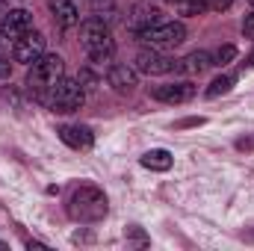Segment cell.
<instances>
[{
  "mask_svg": "<svg viewBox=\"0 0 254 251\" xmlns=\"http://www.w3.org/2000/svg\"><path fill=\"white\" fill-rule=\"evenodd\" d=\"M0 249H6V243H3V240H0Z\"/></svg>",
  "mask_w": 254,
  "mask_h": 251,
  "instance_id": "7402d4cb",
  "label": "cell"
},
{
  "mask_svg": "<svg viewBox=\"0 0 254 251\" xmlns=\"http://www.w3.org/2000/svg\"><path fill=\"white\" fill-rule=\"evenodd\" d=\"M139 163H142L145 169H151V172H169V169L175 166V157H172V151H166V148H154V151L142 154Z\"/></svg>",
  "mask_w": 254,
  "mask_h": 251,
  "instance_id": "9a60e30c",
  "label": "cell"
},
{
  "mask_svg": "<svg viewBox=\"0 0 254 251\" xmlns=\"http://www.w3.org/2000/svg\"><path fill=\"white\" fill-rule=\"evenodd\" d=\"M42 54H45V36L36 33V30H30V33H24L21 39L12 42V57H15V63L30 65V63H36Z\"/></svg>",
  "mask_w": 254,
  "mask_h": 251,
  "instance_id": "52a82bcc",
  "label": "cell"
},
{
  "mask_svg": "<svg viewBox=\"0 0 254 251\" xmlns=\"http://www.w3.org/2000/svg\"><path fill=\"white\" fill-rule=\"evenodd\" d=\"M80 45L83 51L89 54L92 63H110L113 54H116V42H113V33L110 27L101 21V18H86L80 24Z\"/></svg>",
  "mask_w": 254,
  "mask_h": 251,
  "instance_id": "7a4b0ae2",
  "label": "cell"
},
{
  "mask_svg": "<svg viewBox=\"0 0 254 251\" xmlns=\"http://www.w3.org/2000/svg\"><path fill=\"white\" fill-rule=\"evenodd\" d=\"M213 54L210 51H195L190 57H184L181 63H178V71H184V74H204L207 68H213Z\"/></svg>",
  "mask_w": 254,
  "mask_h": 251,
  "instance_id": "5bb4252c",
  "label": "cell"
},
{
  "mask_svg": "<svg viewBox=\"0 0 254 251\" xmlns=\"http://www.w3.org/2000/svg\"><path fill=\"white\" fill-rule=\"evenodd\" d=\"M234 83H237V74H222V77H216V80L207 86V98H219V95H228V92L234 89Z\"/></svg>",
  "mask_w": 254,
  "mask_h": 251,
  "instance_id": "2e32d148",
  "label": "cell"
},
{
  "mask_svg": "<svg viewBox=\"0 0 254 251\" xmlns=\"http://www.w3.org/2000/svg\"><path fill=\"white\" fill-rule=\"evenodd\" d=\"M136 71H142V74H169V71H178V63L169 60L166 54H160L157 48H151V51H139Z\"/></svg>",
  "mask_w": 254,
  "mask_h": 251,
  "instance_id": "9c48e42d",
  "label": "cell"
},
{
  "mask_svg": "<svg viewBox=\"0 0 254 251\" xmlns=\"http://www.w3.org/2000/svg\"><path fill=\"white\" fill-rule=\"evenodd\" d=\"M151 98L160 104H187L195 98V86L190 80H178V83H163L151 89Z\"/></svg>",
  "mask_w": 254,
  "mask_h": 251,
  "instance_id": "ba28073f",
  "label": "cell"
},
{
  "mask_svg": "<svg viewBox=\"0 0 254 251\" xmlns=\"http://www.w3.org/2000/svg\"><path fill=\"white\" fill-rule=\"evenodd\" d=\"M234 57H237V51L228 45V48H222V51H216V54H213V63H216V65H225V63H231Z\"/></svg>",
  "mask_w": 254,
  "mask_h": 251,
  "instance_id": "d6986e66",
  "label": "cell"
},
{
  "mask_svg": "<svg viewBox=\"0 0 254 251\" xmlns=\"http://www.w3.org/2000/svg\"><path fill=\"white\" fill-rule=\"evenodd\" d=\"M30 30H33V15L27 9H6L0 15V36L3 39L15 42V39H21Z\"/></svg>",
  "mask_w": 254,
  "mask_h": 251,
  "instance_id": "8992f818",
  "label": "cell"
},
{
  "mask_svg": "<svg viewBox=\"0 0 254 251\" xmlns=\"http://www.w3.org/2000/svg\"><path fill=\"white\" fill-rule=\"evenodd\" d=\"M65 74V63L63 57L57 54H42L36 63H30V71H27V92L42 98L54 83H60Z\"/></svg>",
  "mask_w": 254,
  "mask_h": 251,
  "instance_id": "3957f363",
  "label": "cell"
},
{
  "mask_svg": "<svg viewBox=\"0 0 254 251\" xmlns=\"http://www.w3.org/2000/svg\"><path fill=\"white\" fill-rule=\"evenodd\" d=\"M57 133H60V139H63L65 145L74 148V151H89L95 145V133L86 125H63Z\"/></svg>",
  "mask_w": 254,
  "mask_h": 251,
  "instance_id": "30bf717a",
  "label": "cell"
},
{
  "mask_svg": "<svg viewBox=\"0 0 254 251\" xmlns=\"http://www.w3.org/2000/svg\"><path fill=\"white\" fill-rule=\"evenodd\" d=\"M48 6H51V12H54V21H57L63 30L74 27V24L80 21V12H77L74 0H48Z\"/></svg>",
  "mask_w": 254,
  "mask_h": 251,
  "instance_id": "4fadbf2b",
  "label": "cell"
},
{
  "mask_svg": "<svg viewBox=\"0 0 254 251\" xmlns=\"http://www.w3.org/2000/svg\"><path fill=\"white\" fill-rule=\"evenodd\" d=\"M39 101H42L48 110H54V113H74V110H80V107H83L86 95H83L80 80L63 77V80H60V83H54V86H51Z\"/></svg>",
  "mask_w": 254,
  "mask_h": 251,
  "instance_id": "277c9868",
  "label": "cell"
},
{
  "mask_svg": "<svg viewBox=\"0 0 254 251\" xmlns=\"http://www.w3.org/2000/svg\"><path fill=\"white\" fill-rule=\"evenodd\" d=\"M107 83H110L116 92H130V89L139 83V77H136V71L127 68V65H110V68H107Z\"/></svg>",
  "mask_w": 254,
  "mask_h": 251,
  "instance_id": "7c38bea8",
  "label": "cell"
},
{
  "mask_svg": "<svg viewBox=\"0 0 254 251\" xmlns=\"http://www.w3.org/2000/svg\"><path fill=\"white\" fill-rule=\"evenodd\" d=\"M136 39L145 42V45H151V48H157V51H163V48L181 45V42L187 39V27H184L181 21H160V24L148 27L145 33H139Z\"/></svg>",
  "mask_w": 254,
  "mask_h": 251,
  "instance_id": "5b68a950",
  "label": "cell"
},
{
  "mask_svg": "<svg viewBox=\"0 0 254 251\" xmlns=\"http://www.w3.org/2000/svg\"><path fill=\"white\" fill-rule=\"evenodd\" d=\"M246 65H249V68H254V54L249 57V63H246Z\"/></svg>",
  "mask_w": 254,
  "mask_h": 251,
  "instance_id": "44dd1931",
  "label": "cell"
},
{
  "mask_svg": "<svg viewBox=\"0 0 254 251\" xmlns=\"http://www.w3.org/2000/svg\"><path fill=\"white\" fill-rule=\"evenodd\" d=\"M12 51H9V45H6V39L0 36V80H6L9 74H12Z\"/></svg>",
  "mask_w": 254,
  "mask_h": 251,
  "instance_id": "e0dca14e",
  "label": "cell"
},
{
  "mask_svg": "<svg viewBox=\"0 0 254 251\" xmlns=\"http://www.w3.org/2000/svg\"><path fill=\"white\" fill-rule=\"evenodd\" d=\"M110 213V204H107V195L92 184H83L71 192L68 198V216L80 225H95L101 222L104 216Z\"/></svg>",
  "mask_w": 254,
  "mask_h": 251,
  "instance_id": "6da1fadb",
  "label": "cell"
},
{
  "mask_svg": "<svg viewBox=\"0 0 254 251\" xmlns=\"http://www.w3.org/2000/svg\"><path fill=\"white\" fill-rule=\"evenodd\" d=\"M125 240H127V246H133V249H145L151 240H148V234L142 231V228H127V234H125Z\"/></svg>",
  "mask_w": 254,
  "mask_h": 251,
  "instance_id": "ac0fdd59",
  "label": "cell"
},
{
  "mask_svg": "<svg viewBox=\"0 0 254 251\" xmlns=\"http://www.w3.org/2000/svg\"><path fill=\"white\" fill-rule=\"evenodd\" d=\"M252 6H254V0H252Z\"/></svg>",
  "mask_w": 254,
  "mask_h": 251,
  "instance_id": "603a6c76",
  "label": "cell"
},
{
  "mask_svg": "<svg viewBox=\"0 0 254 251\" xmlns=\"http://www.w3.org/2000/svg\"><path fill=\"white\" fill-rule=\"evenodd\" d=\"M243 33L249 39H254V9H252V15H246V21H243Z\"/></svg>",
  "mask_w": 254,
  "mask_h": 251,
  "instance_id": "ffe728a7",
  "label": "cell"
},
{
  "mask_svg": "<svg viewBox=\"0 0 254 251\" xmlns=\"http://www.w3.org/2000/svg\"><path fill=\"white\" fill-rule=\"evenodd\" d=\"M160 21H163V18H160V9L139 3V6H133V15L127 18V27H130V33H133V36H139V33H145L148 27L160 24Z\"/></svg>",
  "mask_w": 254,
  "mask_h": 251,
  "instance_id": "8fae6325",
  "label": "cell"
}]
</instances>
